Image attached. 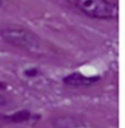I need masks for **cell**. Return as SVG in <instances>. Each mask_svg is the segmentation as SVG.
Masks as SVG:
<instances>
[{
	"mask_svg": "<svg viewBox=\"0 0 125 128\" xmlns=\"http://www.w3.org/2000/svg\"><path fill=\"white\" fill-rule=\"evenodd\" d=\"M0 38L10 46L30 53L40 54L43 51V44L36 34L21 26H7L0 30Z\"/></svg>",
	"mask_w": 125,
	"mask_h": 128,
	"instance_id": "obj_1",
	"label": "cell"
},
{
	"mask_svg": "<svg viewBox=\"0 0 125 128\" xmlns=\"http://www.w3.org/2000/svg\"><path fill=\"white\" fill-rule=\"evenodd\" d=\"M76 8L94 20H116L118 7L108 0H74Z\"/></svg>",
	"mask_w": 125,
	"mask_h": 128,
	"instance_id": "obj_2",
	"label": "cell"
},
{
	"mask_svg": "<svg viewBox=\"0 0 125 128\" xmlns=\"http://www.w3.org/2000/svg\"><path fill=\"white\" fill-rule=\"evenodd\" d=\"M99 80L100 76H85L80 72H73L62 78V83L71 87H89Z\"/></svg>",
	"mask_w": 125,
	"mask_h": 128,
	"instance_id": "obj_3",
	"label": "cell"
},
{
	"mask_svg": "<svg viewBox=\"0 0 125 128\" xmlns=\"http://www.w3.org/2000/svg\"><path fill=\"white\" fill-rule=\"evenodd\" d=\"M0 117H1L3 121L7 124H23L29 121L32 118V114L30 110L23 109V110H18V111L9 114H1Z\"/></svg>",
	"mask_w": 125,
	"mask_h": 128,
	"instance_id": "obj_4",
	"label": "cell"
},
{
	"mask_svg": "<svg viewBox=\"0 0 125 128\" xmlns=\"http://www.w3.org/2000/svg\"><path fill=\"white\" fill-rule=\"evenodd\" d=\"M41 74V72L38 69V68H26V69L24 70V75L26 76V77H30V78H33V77H36V76H39Z\"/></svg>",
	"mask_w": 125,
	"mask_h": 128,
	"instance_id": "obj_5",
	"label": "cell"
},
{
	"mask_svg": "<svg viewBox=\"0 0 125 128\" xmlns=\"http://www.w3.org/2000/svg\"><path fill=\"white\" fill-rule=\"evenodd\" d=\"M7 103H8V101H7V99H6V96L0 93V108H1V106H6Z\"/></svg>",
	"mask_w": 125,
	"mask_h": 128,
	"instance_id": "obj_6",
	"label": "cell"
},
{
	"mask_svg": "<svg viewBox=\"0 0 125 128\" xmlns=\"http://www.w3.org/2000/svg\"><path fill=\"white\" fill-rule=\"evenodd\" d=\"M7 87H8L7 83L0 80V91H5V90H7Z\"/></svg>",
	"mask_w": 125,
	"mask_h": 128,
	"instance_id": "obj_7",
	"label": "cell"
},
{
	"mask_svg": "<svg viewBox=\"0 0 125 128\" xmlns=\"http://www.w3.org/2000/svg\"><path fill=\"white\" fill-rule=\"evenodd\" d=\"M3 4H4V0H0V8L3 7Z\"/></svg>",
	"mask_w": 125,
	"mask_h": 128,
	"instance_id": "obj_8",
	"label": "cell"
}]
</instances>
